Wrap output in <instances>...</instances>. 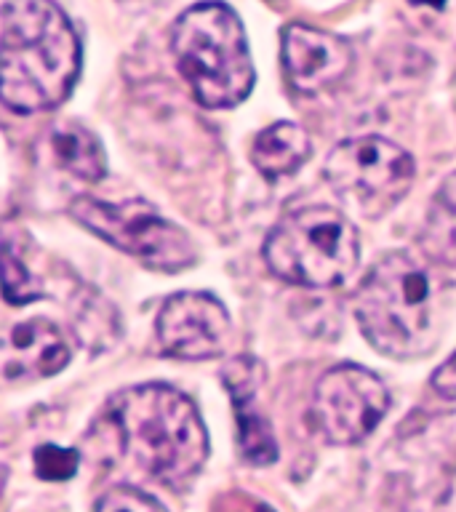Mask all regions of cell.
I'll use <instances>...</instances> for the list:
<instances>
[{
  "instance_id": "cell-5",
  "label": "cell",
  "mask_w": 456,
  "mask_h": 512,
  "mask_svg": "<svg viewBox=\"0 0 456 512\" xmlns=\"http://www.w3.org/2000/svg\"><path fill=\"white\" fill-rule=\"evenodd\" d=\"M264 262L272 275L294 286L334 288L358 270V230L336 208H296L264 240Z\"/></svg>"
},
{
  "instance_id": "cell-19",
  "label": "cell",
  "mask_w": 456,
  "mask_h": 512,
  "mask_svg": "<svg viewBox=\"0 0 456 512\" xmlns=\"http://www.w3.org/2000/svg\"><path fill=\"white\" fill-rule=\"evenodd\" d=\"M430 384L440 398L454 400L456 403V352H454V358L448 360V363H443V366L432 374Z\"/></svg>"
},
{
  "instance_id": "cell-16",
  "label": "cell",
  "mask_w": 456,
  "mask_h": 512,
  "mask_svg": "<svg viewBox=\"0 0 456 512\" xmlns=\"http://www.w3.org/2000/svg\"><path fill=\"white\" fill-rule=\"evenodd\" d=\"M3 291H6L8 304H30L46 294L43 283L27 270V264L16 254L14 243L8 238L3 246Z\"/></svg>"
},
{
  "instance_id": "cell-8",
  "label": "cell",
  "mask_w": 456,
  "mask_h": 512,
  "mask_svg": "<svg viewBox=\"0 0 456 512\" xmlns=\"http://www.w3.org/2000/svg\"><path fill=\"white\" fill-rule=\"evenodd\" d=\"M387 411L390 390L374 371L355 363L328 368L312 392V424L334 446L363 443Z\"/></svg>"
},
{
  "instance_id": "cell-14",
  "label": "cell",
  "mask_w": 456,
  "mask_h": 512,
  "mask_svg": "<svg viewBox=\"0 0 456 512\" xmlns=\"http://www.w3.org/2000/svg\"><path fill=\"white\" fill-rule=\"evenodd\" d=\"M48 150L56 163L78 176L83 182H99L107 176V158H104L102 142L96 139L94 131L80 126L75 120L56 123L48 131Z\"/></svg>"
},
{
  "instance_id": "cell-18",
  "label": "cell",
  "mask_w": 456,
  "mask_h": 512,
  "mask_svg": "<svg viewBox=\"0 0 456 512\" xmlns=\"http://www.w3.org/2000/svg\"><path fill=\"white\" fill-rule=\"evenodd\" d=\"M94 512H168L155 496L144 494L139 488L115 486L96 502Z\"/></svg>"
},
{
  "instance_id": "cell-12",
  "label": "cell",
  "mask_w": 456,
  "mask_h": 512,
  "mask_svg": "<svg viewBox=\"0 0 456 512\" xmlns=\"http://www.w3.org/2000/svg\"><path fill=\"white\" fill-rule=\"evenodd\" d=\"M70 363V347L62 331L48 320L32 318L16 323L3 342L6 379H40L59 374Z\"/></svg>"
},
{
  "instance_id": "cell-4",
  "label": "cell",
  "mask_w": 456,
  "mask_h": 512,
  "mask_svg": "<svg viewBox=\"0 0 456 512\" xmlns=\"http://www.w3.org/2000/svg\"><path fill=\"white\" fill-rule=\"evenodd\" d=\"M355 318L376 352L416 358L432 347L430 275L406 251H390L368 270L355 299Z\"/></svg>"
},
{
  "instance_id": "cell-15",
  "label": "cell",
  "mask_w": 456,
  "mask_h": 512,
  "mask_svg": "<svg viewBox=\"0 0 456 512\" xmlns=\"http://www.w3.org/2000/svg\"><path fill=\"white\" fill-rule=\"evenodd\" d=\"M422 246L435 262L456 267V171L440 182L427 208Z\"/></svg>"
},
{
  "instance_id": "cell-6",
  "label": "cell",
  "mask_w": 456,
  "mask_h": 512,
  "mask_svg": "<svg viewBox=\"0 0 456 512\" xmlns=\"http://www.w3.org/2000/svg\"><path fill=\"white\" fill-rule=\"evenodd\" d=\"M323 176L350 211L379 219L408 195L416 163L400 144L384 136H355L331 150Z\"/></svg>"
},
{
  "instance_id": "cell-17",
  "label": "cell",
  "mask_w": 456,
  "mask_h": 512,
  "mask_svg": "<svg viewBox=\"0 0 456 512\" xmlns=\"http://www.w3.org/2000/svg\"><path fill=\"white\" fill-rule=\"evenodd\" d=\"M32 464H35V475L38 478L59 483V480H70L78 472L80 454L75 448H62L54 446V443H46V446L35 448Z\"/></svg>"
},
{
  "instance_id": "cell-2",
  "label": "cell",
  "mask_w": 456,
  "mask_h": 512,
  "mask_svg": "<svg viewBox=\"0 0 456 512\" xmlns=\"http://www.w3.org/2000/svg\"><path fill=\"white\" fill-rule=\"evenodd\" d=\"M120 448L150 478L184 486L208 459V432L198 406L171 384H136L107 400Z\"/></svg>"
},
{
  "instance_id": "cell-1",
  "label": "cell",
  "mask_w": 456,
  "mask_h": 512,
  "mask_svg": "<svg viewBox=\"0 0 456 512\" xmlns=\"http://www.w3.org/2000/svg\"><path fill=\"white\" fill-rule=\"evenodd\" d=\"M80 38L48 0H6L0 8L3 104L19 115L54 110L80 75Z\"/></svg>"
},
{
  "instance_id": "cell-13",
  "label": "cell",
  "mask_w": 456,
  "mask_h": 512,
  "mask_svg": "<svg viewBox=\"0 0 456 512\" xmlns=\"http://www.w3.org/2000/svg\"><path fill=\"white\" fill-rule=\"evenodd\" d=\"M310 155V136L302 126H296L291 120L272 123L264 131H259L254 144H251V160H254L256 171L264 179L291 176L310 160Z\"/></svg>"
},
{
  "instance_id": "cell-11",
  "label": "cell",
  "mask_w": 456,
  "mask_h": 512,
  "mask_svg": "<svg viewBox=\"0 0 456 512\" xmlns=\"http://www.w3.org/2000/svg\"><path fill=\"white\" fill-rule=\"evenodd\" d=\"M222 382L232 398L238 422V448L251 464H272L278 459V440L262 406L264 366L262 360L240 355L222 368Z\"/></svg>"
},
{
  "instance_id": "cell-9",
  "label": "cell",
  "mask_w": 456,
  "mask_h": 512,
  "mask_svg": "<svg viewBox=\"0 0 456 512\" xmlns=\"http://www.w3.org/2000/svg\"><path fill=\"white\" fill-rule=\"evenodd\" d=\"M163 355L179 360L219 358L232 336L230 312L214 294L179 291L168 296L155 320Z\"/></svg>"
},
{
  "instance_id": "cell-7",
  "label": "cell",
  "mask_w": 456,
  "mask_h": 512,
  "mask_svg": "<svg viewBox=\"0 0 456 512\" xmlns=\"http://www.w3.org/2000/svg\"><path fill=\"white\" fill-rule=\"evenodd\" d=\"M70 216L96 238L107 240L155 272H182L198 256L187 232L168 222L147 200L104 203L83 195L70 203Z\"/></svg>"
},
{
  "instance_id": "cell-3",
  "label": "cell",
  "mask_w": 456,
  "mask_h": 512,
  "mask_svg": "<svg viewBox=\"0 0 456 512\" xmlns=\"http://www.w3.org/2000/svg\"><path fill=\"white\" fill-rule=\"evenodd\" d=\"M179 72L203 107L227 110L251 94L256 72L238 14L222 3L187 8L171 30Z\"/></svg>"
},
{
  "instance_id": "cell-20",
  "label": "cell",
  "mask_w": 456,
  "mask_h": 512,
  "mask_svg": "<svg viewBox=\"0 0 456 512\" xmlns=\"http://www.w3.org/2000/svg\"><path fill=\"white\" fill-rule=\"evenodd\" d=\"M230 512H272V510L267 507V504L254 502V499H238Z\"/></svg>"
},
{
  "instance_id": "cell-10",
  "label": "cell",
  "mask_w": 456,
  "mask_h": 512,
  "mask_svg": "<svg viewBox=\"0 0 456 512\" xmlns=\"http://www.w3.org/2000/svg\"><path fill=\"white\" fill-rule=\"evenodd\" d=\"M280 59L288 83L302 94H318L350 72L352 48L334 32L288 24L280 38Z\"/></svg>"
}]
</instances>
